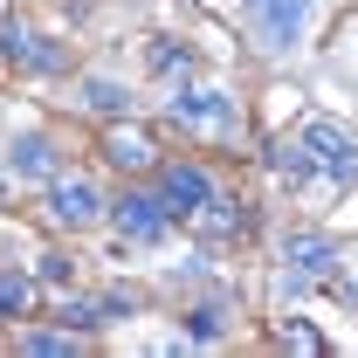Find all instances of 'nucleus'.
Wrapping results in <instances>:
<instances>
[{"label": "nucleus", "instance_id": "423d86ee", "mask_svg": "<svg viewBox=\"0 0 358 358\" xmlns=\"http://www.w3.org/2000/svg\"><path fill=\"white\" fill-rule=\"evenodd\" d=\"M303 7L310 0H262V14H255V35H262V48H282L296 28H303Z\"/></svg>", "mask_w": 358, "mask_h": 358}, {"label": "nucleus", "instance_id": "20e7f679", "mask_svg": "<svg viewBox=\"0 0 358 358\" xmlns=\"http://www.w3.org/2000/svg\"><path fill=\"white\" fill-rule=\"evenodd\" d=\"M96 207H103V200H96L90 179H55V186H48V214H55L62 227H90Z\"/></svg>", "mask_w": 358, "mask_h": 358}, {"label": "nucleus", "instance_id": "ddd939ff", "mask_svg": "<svg viewBox=\"0 0 358 358\" xmlns=\"http://www.w3.org/2000/svg\"><path fill=\"white\" fill-rule=\"evenodd\" d=\"M28 303V282L21 275H0V310H21Z\"/></svg>", "mask_w": 358, "mask_h": 358}, {"label": "nucleus", "instance_id": "39448f33", "mask_svg": "<svg viewBox=\"0 0 358 358\" xmlns=\"http://www.w3.org/2000/svg\"><path fill=\"white\" fill-rule=\"evenodd\" d=\"M117 227H124V241H159V234H166V200L124 193V200H117Z\"/></svg>", "mask_w": 358, "mask_h": 358}, {"label": "nucleus", "instance_id": "f257e3e1", "mask_svg": "<svg viewBox=\"0 0 358 358\" xmlns=\"http://www.w3.org/2000/svg\"><path fill=\"white\" fill-rule=\"evenodd\" d=\"M303 152H310V166H324L331 179H345V186L358 179V138L345 131V124H331V117L303 124Z\"/></svg>", "mask_w": 358, "mask_h": 358}, {"label": "nucleus", "instance_id": "4468645a", "mask_svg": "<svg viewBox=\"0 0 358 358\" xmlns=\"http://www.w3.org/2000/svg\"><path fill=\"white\" fill-rule=\"evenodd\" d=\"M152 69H186V48H173V42H152Z\"/></svg>", "mask_w": 358, "mask_h": 358}, {"label": "nucleus", "instance_id": "f8f14e48", "mask_svg": "<svg viewBox=\"0 0 358 358\" xmlns=\"http://www.w3.org/2000/svg\"><path fill=\"white\" fill-rule=\"evenodd\" d=\"M14 166H21V173H48V145L42 138H21V145H14Z\"/></svg>", "mask_w": 358, "mask_h": 358}, {"label": "nucleus", "instance_id": "0eeeda50", "mask_svg": "<svg viewBox=\"0 0 358 358\" xmlns=\"http://www.w3.org/2000/svg\"><path fill=\"white\" fill-rule=\"evenodd\" d=\"M103 159H110L117 173H145V166H152V138H145V131H124V124H117V131L103 138Z\"/></svg>", "mask_w": 358, "mask_h": 358}, {"label": "nucleus", "instance_id": "1a4fd4ad", "mask_svg": "<svg viewBox=\"0 0 358 358\" xmlns=\"http://www.w3.org/2000/svg\"><path fill=\"white\" fill-rule=\"evenodd\" d=\"M83 103H90V110H103V117L131 110V96H124V90L110 83V76H90V83H83Z\"/></svg>", "mask_w": 358, "mask_h": 358}, {"label": "nucleus", "instance_id": "2eb2a0df", "mask_svg": "<svg viewBox=\"0 0 358 358\" xmlns=\"http://www.w3.org/2000/svg\"><path fill=\"white\" fill-rule=\"evenodd\" d=\"M21 352H69V338H55V331H35V338H21Z\"/></svg>", "mask_w": 358, "mask_h": 358}, {"label": "nucleus", "instance_id": "9d476101", "mask_svg": "<svg viewBox=\"0 0 358 358\" xmlns=\"http://www.w3.org/2000/svg\"><path fill=\"white\" fill-rule=\"evenodd\" d=\"M268 166H275L282 179H310V152H303V138H296V145H275Z\"/></svg>", "mask_w": 358, "mask_h": 358}, {"label": "nucleus", "instance_id": "9b49d317", "mask_svg": "<svg viewBox=\"0 0 358 358\" xmlns=\"http://www.w3.org/2000/svg\"><path fill=\"white\" fill-rule=\"evenodd\" d=\"M0 55H14V62H35V35H28L21 21H0Z\"/></svg>", "mask_w": 358, "mask_h": 358}, {"label": "nucleus", "instance_id": "f03ea898", "mask_svg": "<svg viewBox=\"0 0 358 358\" xmlns=\"http://www.w3.org/2000/svg\"><path fill=\"white\" fill-rule=\"evenodd\" d=\"M166 110H173V124H186V131H234V96H221V90L173 96Z\"/></svg>", "mask_w": 358, "mask_h": 358}, {"label": "nucleus", "instance_id": "dca6fc26", "mask_svg": "<svg viewBox=\"0 0 358 358\" xmlns=\"http://www.w3.org/2000/svg\"><path fill=\"white\" fill-rule=\"evenodd\" d=\"M186 331H193V338H214V331H221V310H193V317H186Z\"/></svg>", "mask_w": 358, "mask_h": 358}, {"label": "nucleus", "instance_id": "6e6552de", "mask_svg": "<svg viewBox=\"0 0 358 358\" xmlns=\"http://www.w3.org/2000/svg\"><path fill=\"white\" fill-rule=\"evenodd\" d=\"M282 255H289L296 268H331V262H338V248H331L324 234H296V241H289Z\"/></svg>", "mask_w": 358, "mask_h": 358}, {"label": "nucleus", "instance_id": "7ed1b4c3", "mask_svg": "<svg viewBox=\"0 0 358 358\" xmlns=\"http://www.w3.org/2000/svg\"><path fill=\"white\" fill-rule=\"evenodd\" d=\"M159 200H166V214H200L214 200V179L200 173V166H166L159 173Z\"/></svg>", "mask_w": 358, "mask_h": 358}]
</instances>
